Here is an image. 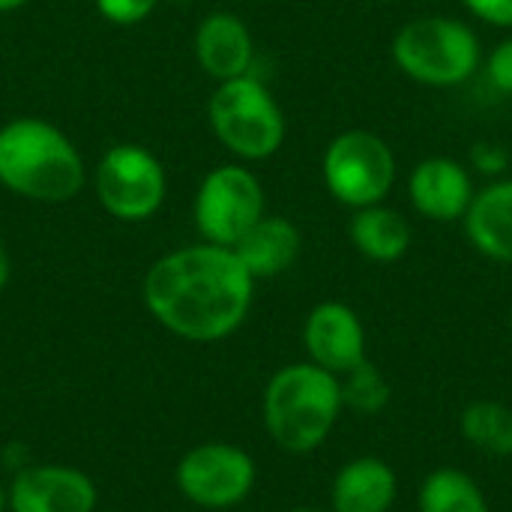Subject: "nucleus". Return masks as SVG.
Masks as SVG:
<instances>
[{
    "instance_id": "1",
    "label": "nucleus",
    "mask_w": 512,
    "mask_h": 512,
    "mask_svg": "<svg viewBox=\"0 0 512 512\" xmlns=\"http://www.w3.org/2000/svg\"><path fill=\"white\" fill-rule=\"evenodd\" d=\"M255 279L228 246H186L162 255L144 276L150 315L189 342H219L252 309Z\"/></svg>"
},
{
    "instance_id": "2",
    "label": "nucleus",
    "mask_w": 512,
    "mask_h": 512,
    "mask_svg": "<svg viewBox=\"0 0 512 512\" xmlns=\"http://www.w3.org/2000/svg\"><path fill=\"white\" fill-rule=\"evenodd\" d=\"M264 429L285 453L318 450L345 408L339 375L303 360L282 366L264 387Z\"/></svg>"
},
{
    "instance_id": "3",
    "label": "nucleus",
    "mask_w": 512,
    "mask_h": 512,
    "mask_svg": "<svg viewBox=\"0 0 512 512\" xmlns=\"http://www.w3.org/2000/svg\"><path fill=\"white\" fill-rule=\"evenodd\" d=\"M0 183L15 195L57 204L84 186V162L57 126L18 117L0 129Z\"/></svg>"
},
{
    "instance_id": "4",
    "label": "nucleus",
    "mask_w": 512,
    "mask_h": 512,
    "mask_svg": "<svg viewBox=\"0 0 512 512\" xmlns=\"http://www.w3.org/2000/svg\"><path fill=\"white\" fill-rule=\"evenodd\" d=\"M393 60L423 87H459L477 75L483 48L474 27L453 15L411 18L393 36Z\"/></svg>"
},
{
    "instance_id": "5",
    "label": "nucleus",
    "mask_w": 512,
    "mask_h": 512,
    "mask_svg": "<svg viewBox=\"0 0 512 512\" xmlns=\"http://www.w3.org/2000/svg\"><path fill=\"white\" fill-rule=\"evenodd\" d=\"M210 126L231 153L249 162L273 156L285 141V114L267 84L252 72L216 87Z\"/></svg>"
},
{
    "instance_id": "6",
    "label": "nucleus",
    "mask_w": 512,
    "mask_h": 512,
    "mask_svg": "<svg viewBox=\"0 0 512 512\" xmlns=\"http://www.w3.org/2000/svg\"><path fill=\"white\" fill-rule=\"evenodd\" d=\"M321 174L327 192L339 204L363 210L387 201L399 177V162L381 135L369 129H348L327 144Z\"/></svg>"
},
{
    "instance_id": "7",
    "label": "nucleus",
    "mask_w": 512,
    "mask_h": 512,
    "mask_svg": "<svg viewBox=\"0 0 512 512\" xmlns=\"http://www.w3.org/2000/svg\"><path fill=\"white\" fill-rule=\"evenodd\" d=\"M165 189V168L138 144L111 147L96 168V195L102 207L123 222L150 219L162 207Z\"/></svg>"
},
{
    "instance_id": "8",
    "label": "nucleus",
    "mask_w": 512,
    "mask_h": 512,
    "mask_svg": "<svg viewBox=\"0 0 512 512\" xmlns=\"http://www.w3.org/2000/svg\"><path fill=\"white\" fill-rule=\"evenodd\" d=\"M264 216V189L249 168L210 171L195 198V225L213 246H234Z\"/></svg>"
},
{
    "instance_id": "9",
    "label": "nucleus",
    "mask_w": 512,
    "mask_h": 512,
    "mask_svg": "<svg viewBox=\"0 0 512 512\" xmlns=\"http://www.w3.org/2000/svg\"><path fill=\"white\" fill-rule=\"evenodd\" d=\"M255 462L246 450L210 441L192 447L177 465V489L204 510H228L243 504L255 489Z\"/></svg>"
},
{
    "instance_id": "10",
    "label": "nucleus",
    "mask_w": 512,
    "mask_h": 512,
    "mask_svg": "<svg viewBox=\"0 0 512 512\" xmlns=\"http://www.w3.org/2000/svg\"><path fill=\"white\" fill-rule=\"evenodd\" d=\"M96 501V483L69 465L21 468L6 492L9 512H93Z\"/></svg>"
},
{
    "instance_id": "11",
    "label": "nucleus",
    "mask_w": 512,
    "mask_h": 512,
    "mask_svg": "<svg viewBox=\"0 0 512 512\" xmlns=\"http://www.w3.org/2000/svg\"><path fill=\"white\" fill-rule=\"evenodd\" d=\"M303 345L309 363L339 378L366 363V327L360 315L339 300L318 303L309 312L303 324Z\"/></svg>"
},
{
    "instance_id": "12",
    "label": "nucleus",
    "mask_w": 512,
    "mask_h": 512,
    "mask_svg": "<svg viewBox=\"0 0 512 512\" xmlns=\"http://www.w3.org/2000/svg\"><path fill=\"white\" fill-rule=\"evenodd\" d=\"M471 171L450 156H429L414 165L408 177L411 207L429 222H459L474 201Z\"/></svg>"
},
{
    "instance_id": "13",
    "label": "nucleus",
    "mask_w": 512,
    "mask_h": 512,
    "mask_svg": "<svg viewBox=\"0 0 512 512\" xmlns=\"http://www.w3.org/2000/svg\"><path fill=\"white\" fill-rule=\"evenodd\" d=\"M195 54H198V63L204 66V72L210 78H216L219 84L249 75L252 60H255L252 33L243 24V18H237L231 12H213L198 24Z\"/></svg>"
},
{
    "instance_id": "14",
    "label": "nucleus",
    "mask_w": 512,
    "mask_h": 512,
    "mask_svg": "<svg viewBox=\"0 0 512 512\" xmlns=\"http://www.w3.org/2000/svg\"><path fill=\"white\" fill-rule=\"evenodd\" d=\"M399 495V477L390 462L360 456L339 468L330 486V512H390Z\"/></svg>"
},
{
    "instance_id": "15",
    "label": "nucleus",
    "mask_w": 512,
    "mask_h": 512,
    "mask_svg": "<svg viewBox=\"0 0 512 512\" xmlns=\"http://www.w3.org/2000/svg\"><path fill=\"white\" fill-rule=\"evenodd\" d=\"M231 249L240 258V264L249 270V276L258 282V279H273L291 270L294 261L300 258L303 237L291 219L264 213Z\"/></svg>"
},
{
    "instance_id": "16",
    "label": "nucleus",
    "mask_w": 512,
    "mask_h": 512,
    "mask_svg": "<svg viewBox=\"0 0 512 512\" xmlns=\"http://www.w3.org/2000/svg\"><path fill=\"white\" fill-rule=\"evenodd\" d=\"M471 246L498 264H512V180H495L477 189L462 216Z\"/></svg>"
},
{
    "instance_id": "17",
    "label": "nucleus",
    "mask_w": 512,
    "mask_h": 512,
    "mask_svg": "<svg viewBox=\"0 0 512 512\" xmlns=\"http://www.w3.org/2000/svg\"><path fill=\"white\" fill-rule=\"evenodd\" d=\"M348 237H351L354 249L372 264H396L411 249L408 219L387 204H372V207L354 210Z\"/></svg>"
},
{
    "instance_id": "18",
    "label": "nucleus",
    "mask_w": 512,
    "mask_h": 512,
    "mask_svg": "<svg viewBox=\"0 0 512 512\" xmlns=\"http://www.w3.org/2000/svg\"><path fill=\"white\" fill-rule=\"evenodd\" d=\"M462 438L483 456L512 459V408L504 402L477 399L459 417Z\"/></svg>"
},
{
    "instance_id": "19",
    "label": "nucleus",
    "mask_w": 512,
    "mask_h": 512,
    "mask_svg": "<svg viewBox=\"0 0 512 512\" xmlns=\"http://www.w3.org/2000/svg\"><path fill=\"white\" fill-rule=\"evenodd\" d=\"M420 512H492L486 492L474 477L459 468H438L432 471L417 495Z\"/></svg>"
},
{
    "instance_id": "20",
    "label": "nucleus",
    "mask_w": 512,
    "mask_h": 512,
    "mask_svg": "<svg viewBox=\"0 0 512 512\" xmlns=\"http://www.w3.org/2000/svg\"><path fill=\"white\" fill-rule=\"evenodd\" d=\"M339 384H342V402H345V408H351L357 414H381L390 405V399H393L390 381L369 360L360 363L357 369H351L348 375H342Z\"/></svg>"
},
{
    "instance_id": "21",
    "label": "nucleus",
    "mask_w": 512,
    "mask_h": 512,
    "mask_svg": "<svg viewBox=\"0 0 512 512\" xmlns=\"http://www.w3.org/2000/svg\"><path fill=\"white\" fill-rule=\"evenodd\" d=\"M486 78L498 93L512 96V36L501 39L486 57Z\"/></svg>"
},
{
    "instance_id": "22",
    "label": "nucleus",
    "mask_w": 512,
    "mask_h": 512,
    "mask_svg": "<svg viewBox=\"0 0 512 512\" xmlns=\"http://www.w3.org/2000/svg\"><path fill=\"white\" fill-rule=\"evenodd\" d=\"M159 0H96L99 12L114 24H135L153 12Z\"/></svg>"
},
{
    "instance_id": "23",
    "label": "nucleus",
    "mask_w": 512,
    "mask_h": 512,
    "mask_svg": "<svg viewBox=\"0 0 512 512\" xmlns=\"http://www.w3.org/2000/svg\"><path fill=\"white\" fill-rule=\"evenodd\" d=\"M462 6L486 24L512 30V0H462Z\"/></svg>"
},
{
    "instance_id": "24",
    "label": "nucleus",
    "mask_w": 512,
    "mask_h": 512,
    "mask_svg": "<svg viewBox=\"0 0 512 512\" xmlns=\"http://www.w3.org/2000/svg\"><path fill=\"white\" fill-rule=\"evenodd\" d=\"M471 162L474 168H480L483 174H501L507 165H510V153L501 147V144H477L474 153H471Z\"/></svg>"
},
{
    "instance_id": "25",
    "label": "nucleus",
    "mask_w": 512,
    "mask_h": 512,
    "mask_svg": "<svg viewBox=\"0 0 512 512\" xmlns=\"http://www.w3.org/2000/svg\"><path fill=\"white\" fill-rule=\"evenodd\" d=\"M6 282H9V258H6V252L0 246V291L6 288Z\"/></svg>"
},
{
    "instance_id": "26",
    "label": "nucleus",
    "mask_w": 512,
    "mask_h": 512,
    "mask_svg": "<svg viewBox=\"0 0 512 512\" xmlns=\"http://www.w3.org/2000/svg\"><path fill=\"white\" fill-rule=\"evenodd\" d=\"M27 0H0V12H9V9H18V6H24Z\"/></svg>"
},
{
    "instance_id": "27",
    "label": "nucleus",
    "mask_w": 512,
    "mask_h": 512,
    "mask_svg": "<svg viewBox=\"0 0 512 512\" xmlns=\"http://www.w3.org/2000/svg\"><path fill=\"white\" fill-rule=\"evenodd\" d=\"M0 512H6V489L0 486Z\"/></svg>"
},
{
    "instance_id": "28",
    "label": "nucleus",
    "mask_w": 512,
    "mask_h": 512,
    "mask_svg": "<svg viewBox=\"0 0 512 512\" xmlns=\"http://www.w3.org/2000/svg\"><path fill=\"white\" fill-rule=\"evenodd\" d=\"M288 512H330V510H318V507H297V510H288Z\"/></svg>"
},
{
    "instance_id": "29",
    "label": "nucleus",
    "mask_w": 512,
    "mask_h": 512,
    "mask_svg": "<svg viewBox=\"0 0 512 512\" xmlns=\"http://www.w3.org/2000/svg\"><path fill=\"white\" fill-rule=\"evenodd\" d=\"M510 336H512V306H510Z\"/></svg>"
},
{
    "instance_id": "30",
    "label": "nucleus",
    "mask_w": 512,
    "mask_h": 512,
    "mask_svg": "<svg viewBox=\"0 0 512 512\" xmlns=\"http://www.w3.org/2000/svg\"><path fill=\"white\" fill-rule=\"evenodd\" d=\"M435 3H450V0H435Z\"/></svg>"
}]
</instances>
